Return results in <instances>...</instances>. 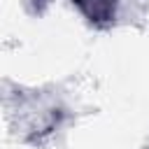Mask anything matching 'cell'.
Listing matches in <instances>:
<instances>
[{
    "mask_svg": "<svg viewBox=\"0 0 149 149\" xmlns=\"http://www.w3.org/2000/svg\"><path fill=\"white\" fill-rule=\"evenodd\" d=\"M91 21H109L114 16L112 0H74Z\"/></svg>",
    "mask_w": 149,
    "mask_h": 149,
    "instance_id": "cell-1",
    "label": "cell"
}]
</instances>
